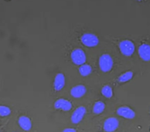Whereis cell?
I'll return each instance as SVG.
<instances>
[{
	"instance_id": "13",
	"label": "cell",
	"mask_w": 150,
	"mask_h": 132,
	"mask_svg": "<svg viewBox=\"0 0 150 132\" xmlns=\"http://www.w3.org/2000/svg\"><path fill=\"white\" fill-rule=\"evenodd\" d=\"M105 108V104L104 102L102 101H97L93 104V112L94 114H101L102 112H104Z\"/></svg>"
},
{
	"instance_id": "15",
	"label": "cell",
	"mask_w": 150,
	"mask_h": 132,
	"mask_svg": "<svg viewBox=\"0 0 150 132\" xmlns=\"http://www.w3.org/2000/svg\"><path fill=\"white\" fill-rule=\"evenodd\" d=\"M92 72V67L90 65H81L79 67V73L83 76V77H87Z\"/></svg>"
},
{
	"instance_id": "3",
	"label": "cell",
	"mask_w": 150,
	"mask_h": 132,
	"mask_svg": "<svg viewBox=\"0 0 150 132\" xmlns=\"http://www.w3.org/2000/svg\"><path fill=\"white\" fill-rule=\"evenodd\" d=\"M70 58L72 62L77 65H81L86 62V56L85 52L81 49H75L71 52Z\"/></svg>"
},
{
	"instance_id": "8",
	"label": "cell",
	"mask_w": 150,
	"mask_h": 132,
	"mask_svg": "<svg viewBox=\"0 0 150 132\" xmlns=\"http://www.w3.org/2000/svg\"><path fill=\"white\" fill-rule=\"evenodd\" d=\"M54 107L55 109L62 110L64 112H68L72 109V103L66 99H58L54 103Z\"/></svg>"
},
{
	"instance_id": "18",
	"label": "cell",
	"mask_w": 150,
	"mask_h": 132,
	"mask_svg": "<svg viewBox=\"0 0 150 132\" xmlns=\"http://www.w3.org/2000/svg\"><path fill=\"white\" fill-rule=\"evenodd\" d=\"M62 132H77L74 128H66L62 131Z\"/></svg>"
},
{
	"instance_id": "6",
	"label": "cell",
	"mask_w": 150,
	"mask_h": 132,
	"mask_svg": "<svg viewBox=\"0 0 150 132\" xmlns=\"http://www.w3.org/2000/svg\"><path fill=\"white\" fill-rule=\"evenodd\" d=\"M117 114L119 116L125 118V119H134L136 116L135 112H134L132 108H130L128 106L120 107L117 108Z\"/></svg>"
},
{
	"instance_id": "19",
	"label": "cell",
	"mask_w": 150,
	"mask_h": 132,
	"mask_svg": "<svg viewBox=\"0 0 150 132\" xmlns=\"http://www.w3.org/2000/svg\"><path fill=\"white\" fill-rule=\"evenodd\" d=\"M137 1H142V0H137Z\"/></svg>"
},
{
	"instance_id": "9",
	"label": "cell",
	"mask_w": 150,
	"mask_h": 132,
	"mask_svg": "<svg viewBox=\"0 0 150 132\" xmlns=\"http://www.w3.org/2000/svg\"><path fill=\"white\" fill-rule=\"evenodd\" d=\"M66 84V78L63 73L58 72L55 76L54 80V88L56 92H58L63 88Z\"/></svg>"
},
{
	"instance_id": "11",
	"label": "cell",
	"mask_w": 150,
	"mask_h": 132,
	"mask_svg": "<svg viewBox=\"0 0 150 132\" xmlns=\"http://www.w3.org/2000/svg\"><path fill=\"white\" fill-rule=\"evenodd\" d=\"M86 92V88L84 86L83 84H78L76 86L73 87L70 90V94L74 98H81L82 97Z\"/></svg>"
},
{
	"instance_id": "17",
	"label": "cell",
	"mask_w": 150,
	"mask_h": 132,
	"mask_svg": "<svg viewBox=\"0 0 150 132\" xmlns=\"http://www.w3.org/2000/svg\"><path fill=\"white\" fill-rule=\"evenodd\" d=\"M11 112V110L10 107L6 106H3V105H0V116H8Z\"/></svg>"
},
{
	"instance_id": "4",
	"label": "cell",
	"mask_w": 150,
	"mask_h": 132,
	"mask_svg": "<svg viewBox=\"0 0 150 132\" xmlns=\"http://www.w3.org/2000/svg\"><path fill=\"white\" fill-rule=\"evenodd\" d=\"M81 43L87 47H95L99 43V39L94 34L92 33H86L81 35Z\"/></svg>"
},
{
	"instance_id": "16",
	"label": "cell",
	"mask_w": 150,
	"mask_h": 132,
	"mask_svg": "<svg viewBox=\"0 0 150 132\" xmlns=\"http://www.w3.org/2000/svg\"><path fill=\"white\" fill-rule=\"evenodd\" d=\"M101 94L104 95L105 97L108 98V99L112 98V95H113L112 88L109 86V85H105V86H103L102 88H101Z\"/></svg>"
},
{
	"instance_id": "14",
	"label": "cell",
	"mask_w": 150,
	"mask_h": 132,
	"mask_svg": "<svg viewBox=\"0 0 150 132\" xmlns=\"http://www.w3.org/2000/svg\"><path fill=\"white\" fill-rule=\"evenodd\" d=\"M133 77V71H127V72H124L123 74H121L118 78L117 81L120 83H125L129 81Z\"/></svg>"
},
{
	"instance_id": "7",
	"label": "cell",
	"mask_w": 150,
	"mask_h": 132,
	"mask_svg": "<svg viewBox=\"0 0 150 132\" xmlns=\"http://www.w3.org/2000/svg\"><path fill=\"white\" fill-rule=\"evenodd\" d=\"M86 109L83 106L78 107V108H76L71 115V121L73 124H79L86 115Z\"/></svg>"
},
{
	"instance_id": "2",
	"label": "cell",
	"mask_w": 150,
	"mask_h": 132,
	"mask_svg": "<svg viewBox=\"0 0 150 132\" xmlns=\"http://www.w3.org/2000/svg\"><path fill=\"white\" fill-rule=\"evenodd\" d=\"M119 49L122 54L125 57H130L135 51V46L132 41L123 40L119 43Z\"/></svg>"
},
{
	"instance_id": "5",
	"label": "cell",
	"mask_w": 150,
	"mask_h": 132,
	"mask_svg": "<svg viewBox=\"0 0 150 132\" xmlns=\"http://www.w3.org/2000/svg\"><path fill=\"white\" fill-rule=\"evenodd\" d=\"M119 121L117 118L110 117L106 119L103 124V129L106 132H113L118 128Z\"/></svg>"
},
{
	"instance_id": "1",
	"label": "cell",
	"mask_w": 150,
	"mask_h": 132,
	"mask_svg": "<svg viewBox=\"0 0 150 132\" xmlns=\"http://www.w3.org/2000/svg\"><path fill=\"white\" fill-rule=\"evenodd\" d=\"M99 68L103 72H109L111 71L113 66V60L112 57L108 53H104L99 58L98 60Z\"/></svg>"
},
{
	"instance_id": "10",
	"label": "cell",
	"mask_w": 150,
	"mask_h": 132,
	"mask_svg": "<svg viewBox=\"0 0 150 132\" xmlns=\"http://www.w3.org/2000/svg\"><path fill=\"white\" fill-rule=\"evenodd\" d=\"M138 54L140 58L144 61L150 60V48L149 44H142L138 48Z\"/></svg>"
},
{
	"instance_id": "12",
	"label": "cell",
	"mask_w": 150,
	"mask_h": 132,
	"mask_svg": "<svg viewBox=\"0 0 150 132\" xmlns=\"http://www.w3.org/2000/svg\"><path fill=\"white\" fill-rule=\"evenodd\" d=\"M18 125L22 129L26 131H28L31 129V120H30V119L29 117H27L26 115H22V116L18 118Z\"/></svg>"
}]
</instances>
